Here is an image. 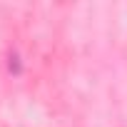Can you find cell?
I'll list each match as a JSON object with an SVG mask.
<instances>
[{
    "mask_svg": "<svg viewBox=\"0 0 127 127\" xmlns=\"http://www.w3.org/2000/svg\"><path fill=\"white\" fill-rule=\"evenodd\" d=\"M10 70H13V72H20V65H18V57H15V55L10 57Z\"/></svg>",
    "mask_w": 127,
    "mask_h": 127,
    "instance_id": "6da1fadb",
    "label": "cell"
}]
</instances>
